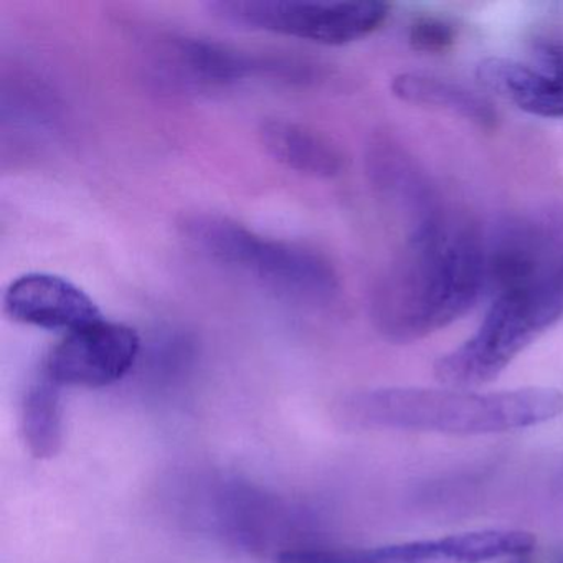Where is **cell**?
<instances>
[{
  "label": "cell",
  "instance_id": "obj_17",
  "mask_svg": "<svg viewBox=\"0 0 563 563\" xmlns=\"http://www.w3.org/2000/svg\"><path fill=\"white\" fill-rule=\"evenodd\" d=\"M529 555L514 556V559L504 560V563H530Z\"/></svg>",
  "mask_w": 563,
  "mask_h": 563
},
{
  "label": "cell",
  "instance_id": "obj_15",
  "mask_svg": "<svg viewBox=\"0 0 563 563\" xmlns=\"http://www.w3.org/2000/svg\"><path fill=\"white\" fill-rule=\"evenodd\" d=\"M60 385L42 372L22 401L21 428L25 446L35 460H52L64 446V407Z\"/></svg>",
  "mask_w": 563,
  "mask_h": 563
},
{
  "label": "cell",
  "instance_id": "obj_3",
  "mask_svg": "<svg viewBox=\"0 0 563 563\" xmlns=\"http://www.w3.org/2000/svg\"><path fill=\"white\" fill-rule=\"evenodd\" d=\"M479 328L434 362L444 387L474 390L496 380L529 345L563 319V260L536 282L490 296Z\"/></svg>",
  "mask_w": 563,
  "mask_h": 563
},
{
  "label": "cell",
  "instance_id": "obj_7",
  "mask_svg": "<svg viewBox=\"0 0 563 563\" xmlns=\"http://www.w3.org/2000/svg\"><path fill=\"white\" fill-rule=\"evenodd\" d=\"M536 537L523 530L487 529L440 539L378 547H295L278 563H487L529 555Z\"/></svg>",
  "mask_w": 563,
  "mask_h": 563
},
{
  "label": "cell",
  "instance_id": "obj_8",
  "mask_svg": "<svg viewBox=\"0 0 563 563\" xmlns=\"http://www.w3.org/2000/svg\"><path fill=\"white\" fill-rule=\"evenodd\" d=\"M487 295L536 282L563 260V216H510L484 235Z\"/></svg>",
  "mask_w": 563,
  "mask_h": 563
},
{
  "label": "cell",
  "instance_id": "obj_14",
  "mask_svg": "<svg viewBox=\"0 0 563 563\" xmlns=\"http://www.w3.org/2000/svg\"><path fill=\"white\" fill-rule=\"evenodd\" d=\"M391 91L405 103L444 111L484 130H493L497 124L496 108L486 97L441 75L404 71L391 81Z\"/></svg>",
  "mask_w": 563,
  "mask_h": 563
},
{
  "label": "cell",
  "instance_id": "obj_13",
  "mask_svg": "<svg viewBox=\"0 0 563 563\" xmlns=\"http://www.w3.org/2000/svg\"><path fill=\"white\" fill-rule=\"evenodd\" d=\"M263 146L288 169L316 179H331L344 169L341 150L322 133L286 120H268L260 128Z\"/></svg>",
  "mask_w": 563,
  "mask_h": 563
},
{
  "label": "cell",
  "instance_id": "obj_5",
  "mask_svg": "<svg viewBox=\"0 0 563 563\" xmlns=\"http://www.w3.org/2000/svg\"><path fill=\"white\" fill-rule=\"evenodd\" d=\"M154 84L177 93H206L249 78H302L309 67L296 60L256 55L222 42L199 37L163 38L151 52Z\"/></svg>",
  "mask_w": 563,
  "mask_h": 563
},
{
  "label": "cell",
  "instance_id": "obj_10",
  "mask_svg": "<svg viewBox=\"0 0 563 563\" xmlns=\"http://www.w3.org/2000/svg\"><path fill=\"white\" fill-rule=\"evenodd\" d=\"M477 78L523 113L563 120V42H539L523 58H486Z\"/></svg>",
  "mask_w": 563,
  "mask_h": 563
},
{
  "label": "cell",
  "instance_id": "obj_11",
  "mask_svg": "<svg viewBox=\"0 0 563 563\" xmlns=\"http://www.w3.org/2000/svg\"><path fill=\"white\" fill-rule=\"evenodd\" d=\"M4 308L14 321L51 331H77L103 319L84 289L51 273H29L12 282Z\"/></svg>",
  "mask_w": 563,
  "mask_h": 563
},
{
  "label": "cell",
  "instance_id": "obj_12",
  "mask_svg": "<svg viewBox=\"0 0 563 563\" xmlns=\"http://www.w3.org/2000/svg\"><path fill=\"white\" fill-rule=\"evenodd\" d=\"M368 176L377 192L405 217L410 227L443 209L440 194L417 159L391 137L368 147Z\"/></svg>",
  "mask_w": 563,
  "mask_h": 563
},
{
  "label": "cell",
  "instance_id": "obj_9",
  "mask_svg": "<svg viewBox=\"0 0 563 563\" xmlns=\"http://www.w3.org/2000/svg\"><path fill=\"white\" fill-rule=\"evenodd\" d=\"M140 354L141 338L133 328L100 319L71 331L42 372L60 387L103 388L126 377Z\"/></svg>",
  "mask_w": 563,
  "mask_h": 563
},
{
  "label": "cell",
  "instance_id": "obj_4",
  "mask_svg": "<svg viewBox=\"0 0 563 563\" xmlns=\"http://www.w3.org/2000/svg\"><path fill=\"white\" fill-rule=\"evenodd\" d=\"M186 239L203 255L288 298L324 302L339 289L338 273L325 256L298 243L258 235L216 213H196L183 222Z\"/></svg>",
  "mask_w": 563,
  "mask_h": 563
},
{
  "label": "cell",
  "instance_id": "obj_1",
  "mask_svg": "<svg viewBox=\"0 0 563 563\" xmlns=\"http://www.w3.org/2000/svg\"><path fill=\"white\" fill-rule=\"evenodd\" d=\"M484 295V233L444 206L410 227L372 289L371 318L385 341L411 344L460 321Z\"/></svg>",
  "mask_w": 563,
  "mask_h": 563
},
{
  "label": "cell",
  "instance_id": "obj_16",
  "mask_svg": "<svg viewBox=\"0 0 563 563\" xmlns=\"http://www.w3.org/2000/svg\"><path fill=\"white\" fill-rule=\"evenodd\" d=\"M457 31L448 19L421 15L408 31V44L415 52L427 55L446 54L456 44Z\"/></svg>",
  "mask_w": 563,
  "mask_h": 563
},
{
  "label": "cell",
  "instance_id": "obj_2",
  "mask_svg": "<svg viewBox=\"0 0 563 563\" xmlns=\"http://www.w3.org/2000/svg\"><path fill=\"white\" fill-rule=\"evenodd\" d=\"M563 415V391L527 387L476 391L464 388H374L345 395L334 418L351 430L421 433H507L555 420Z\"/></svg>",
  "mask_w": 563,
  "mask_h": 563
},
{
  "label": "cell",
  "instance_id": "obj_6",
  "mask_svg": "<svg viewBox=\"0 0 563 563\" xmlns=\"http://www.w3.org/2000/svg\"><path fill=\"white\" fill-rule=\"evenodd\" d=\"M210 11L236 25L322 45H347L377 32L390 15L382 2H272L225 0Z\"/></svg>",
  "mask_w": 563,
  "mask_h": 563
},
{
  "label": "cell",
  "instance_id": "obj_18",
  "mask_svg": "<svg viewBox=\"0 0 563 563\" xmlns=\"http://www.w3.org/2000/svg\"><path fill=\"white\" fill-rule=\"evenodd\" d=\"M556 563H563V559H562V560H560V562H556Z\"/></svg>",
  "mask_w": 563,
  "mask_h": 563
}]
</instances>
